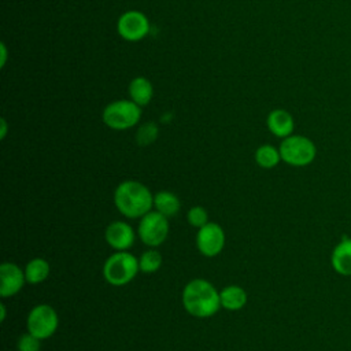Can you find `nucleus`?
<instances>
[{
	"label": "nucleus",
	"mask_w": 351,
	"mask_h": 351,
	"mask_svg": "<svg viewBox=\"0 0 351 351\" xmlns=\"http://www.w3.org/2000/svg\"><path fill=\"white\" fill-rule=\"evenodd\" d=\"M5 314H7V311H5V306H4V303H0V321H1V322H4V319H5Z\"/></svg>",
	"instance_id": "25"
},
{
	"label": "nucleus",
	"mask_w": 351,
	"mask_h": 351,
	"mask_svg": "<svg viewBox=\"0 0 351 351\" xmlns=\"http://www.w3.org/2000/svg\"><path fill=\"white\" fill-rule=\"evenodd\" d=\"M182 306L188 314L196 318H208L221 307L219 291L204 278H193L182 289Z\"/></svg>",
	"instance_id": "1"
},
{
	"label": "nucleus",
	"mask_w": 351,
	"mask_h": 351,
	"mask_svg": "<svg viewBox=\"0 0 351 351\" xmlns=\"http://www.w3.org/2000/svg\"><path fill=\"white\" fill-rule=\"evenodd\" d=\"M18 351H40L41 350V340L32 333L26 332L19 336L16 343Z\"/></svg>",
	"instance_id": "22"
},
{
	"label": "nucleus",
	"mask_w": 351,
	"mask_h": 351,
	"mask_svg": "<svg viewBox=\"0 0 351 351\" xmlns=\"http://www.w3.org/2000/svg\"><path fill=\"white\" fill-rule=\"evenodd\" d=\"M154 207L158 213L170 218L180 211L181 203H180V199L173 192L159 191L154 195Z\"/></svg>",
	"instance_id": "16"
},
{
	"label": "nucleus",
	"mask_w": 351,
	"mask_h": 351,
	"mask_svg": "<svg viewBox=\"0 0 351 351\" xmlns=\"http://www.w3.org/2000/svg\"><path fill=\"white\" fill-rule=\"evenodd\" d=\"M117 33L125 41H140L149 33V21L141 11L128 10L117 21Z\"/></svg>",
	"instance_id": "8"
},
{
	"label": "nucleus",
	"mask_w": 351,
	"mask_h": 351,
	"mask_svg": "<svg viewBox=\"0 0 351 351\" xmlns=\"http://www.w3.org/2000/svg\"><path fill=\"white\" fill-rule=\"evenodd\" d=\"M104 239L115 251H128L133 245L136 234L132 225L128 222L114 221L106 228Z\"/></svg>",
	"instance_id": "11"
},
{
	"label": "nucleus",
	"mask_w": 351,
	"mask_h": 351,
	"mask_svg": "<svg viewBox=\"0 0 351 351\" xmlns=\"http://www.w3.org/2000/svg\"><path fill=\"white\" fill-rule=\"evenodd\" d=\"M7 58H8V51L4 43H0V67H4L7 63Z\"/></svg>",
	"instance_id": "23"
},
{
	"label": "nucleus",
	"mask_w": 351,
	"mask_h": 351,
	"mask_svg": "<svg viewBox=\"0 0 351 351\" xmlns=\"http://www.w3.org/2000/svg\"><path fill=\"white\" fill-rule=\"evenodd\" d=\"M169 234V218L156 210H151L143 218L137 228V236L147 247L160 245Z\"/></svg>",
	"instance_id": "7"
},
{
	"label": "nucleus",
	"mask_w": 351,
	"mask_h": 351,
	"mask_svg": "<svg viewBox=\"0 0 351 351\" xmlns=\"http://www.w3.org/2000/svg\"><path fill=\"white\" fill-rule=\"evenodd\" d=\"M114 204L126 218H143L154 207V195L143 182L126 180L115 188Z\"/></svg>",
	"instance_id": "2"
},
{
	"label": "nucleus",
	"mask_w": 351,
	"mask_h": 351,
	"mask_svg": "<svg viewBox=\"0 0 351 351\" xmlns=\"http://www.w3.org/2000/svg\"><path fill=\"white\" fill-rule=\"evenodd\" d=\"M158 133H159L158 126L152 122H147L138 128V130L136 133V140H137L138 145H148L156 140Z\"/></svg>",
	"instance_id": "20"
},
{
	"label": "nucleus",
	"mask_w": 351,
	"mask_h": 351,
	"mask_svg": "<svg viewBox=\"0 0 351 351\" xmlns=\"http://www.w3.org/2000/svg\"><path fill=\"white\" fill-rule=\"evenodd\" d=\"M332 269L340 274L351 276V237H343L332 250L330 254Z\"/></svg>",
	"instance_id": "13"
},
{
	"label": "nucleus",
	"mask_w": 351,
	"mask_h": 351,
	"mask_svg": "<svg viewBox=\"0 0 351 351\" xmlns=\"http://www.w3.org/2000/svg\"><path fill=\"white\" fill-rule=\"evenodd\" d=\"M196 247L207 258L217 256L225 247V232L217 222H208L196 233Z\"/></svg>",
	"instance_id": "9"
},
{
	"label": "nucleus",
	"mask_w": 351,
	"mask_h": 351,
	"mask_svg": "<svg viewBox=\"0 0 351 351\" xmlns=\"http://www.w3.org/2000/svg\"><path fill=\"white\" fill-rule=\"evenodd\" d=\"M26 282L25 270L16 263L4 262L0 265V296L11 298L16 295Z\"/></svg>",
	"instance_id": "10"
},
{
	"label": "nucleus",
	"mask_w": 351,
	"mask_h": 351,
	"mask_svg": "<svg viewBox=\"0 0 351 351\" xmlns=\"http://www.w3.org/2000/svg\"><path fill=\"white\" fill-rule=\"evenodd\" d=\"M7 130H8V126H7V121L4 118L0 119V138L4 140L5 136H7Z\"/></svg>",
	"instance_id": "24"
},
{
	"label": "nucleus",
	"mask_w": 351,
	"mask_h": 351,
	"mask_svg": "<svg viewBox=\"0 0 351 351\" xmlns=\"http://www.w3.org/2000/svg\"><path fill=\"white\" fill-rule=\"evenodd\" d=\"M266 125L269 132L280 138H285L293 134L295 129V121L292 114L284 108L271 110L266 118Z\"/></svg>",
	"instance_id": "12"
},
{
	"label": "nucleus",
	"mask_w": 351,
	"mask_h": 351,
	"mask_svg": "<svg viewBox=\"0 0 351 351\" xmlns=\"http://www.w3.org/2000/svg\"><path fill=\"white\" fill-rule=\"evenodd\" d=\"M162 263H163L162 254L159 251H156L155 248H149V250L144 251L138 258L140 271L148 273V274L158 271L160 269Z\"/></svg>",
	"instance_id": "19"
},
{
	"label": "nucleus",
	"mask_w": 351,
	"mask_h": 351,
	"mask_svg": "<svg viewBox=\"0 0 351 351\" xmlns=\"http://www.w3.org/2000/svg\"><path fill=\"white\" fill-rule=\"evenodd\" d=\"M219 299L221 307L230 311H237L247 304L248 296L244 288L239 285H228L219 291Z\"/></svg>",
	"instance_id": "15"
},
{
	"label": "nucleus",
	"mask_w": 351,
	"mask_h": 351,
	"mask_svg": "<svg viewBox=\"0 0 351 351\" xmlns=\"http://www.w3.org/2000/svg\"><path fill=\"white\" fill-rule=\"evenodd\" d=\"M278 149L281 160L293 167L307 166L317 156V147L313 140L302 134H291L282 138Z\"/></svg>",
	"instance_id": "5"
},
{
	"label": "nucleus",
	"mask_w": 351,
	"mask_h": 351,
	"mask_svg": "<svg viewBox=\"0 0 351 351\" xmlns=\"http://www.w3.org/2000/svg\"><path fill=\"white\" fill-rule=\"evenodd\" d=\"M25 277L27 284H40L49 276V263L44 258H33L25 266Z\"/></svg>",
	"instance_id": "17"
},
{
	"label": "nucleus",
	"mask_w": 351,
	"mask_h": 351,
	"mask_svg": "<svg viewBox=\"0 0 351 351\" xmlns=\"http://www.w3.org/2000/svg\"><path fill=\"white\" fill-rule=\"evenodd\" d=\"M128 93H129L130 100H133L140 107H144V106L149 104L152 100L154 85L148 78L138 75V77H134L129 82Z\"/></svg>",
	"instance_id": "14"
},
{
	"label": "nucleus",
	"mask_w": 351,
	"mask_h": 351,
	"mask_svg": "<svg viewBox=\"0 0 351 351\" xmlns=\"http://www.w3.org/2000/svg\"><path fill=\"white\" fill-rule=\"evenodd\" d=\"M186 219L189 222L191 226L200 229L202 226H204L206 223H208V213L204 207L202 206H193L189 208L188 214H186Z\"/></svg>",
	"instance_id": "21"
},
{
	"label": "nucleus",
	"mask_w": 351,
	"mask_h": 351,
	"mask_svg": "<svg viewBox=\"0 0 351 351\" xmlns=\"http://www.w3.org/2000/svg\"><path fill=\"white\" fill-rule=\"evenodd\" d=\"M140 118L141 107L130 99L114 100L108 103L101 112L104 125L114 130H128L136 126Z\"/></svg>",
	"instance_id": "4"
},
{
	"label": "nucleus",
	"mask_w": 351,
	"mask_h": 351,
	"mask_svg": "<svg viewBox=\"0 0 351 351\" xmlns=\"http://www.w3.org/2000/svg\"><path fill=\"white\" fill-rule=\"evenodd\" d=\"M138 271V258L128 251H115L103 265V277L114 287H123L129 284Z\"/></svg>",
	"instance_id": "3"
},
{
	"label": "nucleus",
	"mask_w": 351,
	"mask_h": 351,
	"mask_svg": "<svg viewBox=\"0 0 351 351\" xmlns=\"http://www.w3.org/2000/svg\"><path fill=\"white\" fill-rule=\"evenodd\" d=\"M59 326V317L56 310L49 304H37L34 306L26 319L27 332L33 336L38 337L40 340L49 339L55 335Z\"/></svg>",
	"instance_id": "6"
},
{
	"label": "nucleus",
	"mask_w": 351,
	"mask_h": 351,
	"mask_svg": "<svg viewBox=\"0 0 351 351\" xmlns=\"http://www.w3.org/2000/svg\"><path fill=\"white\" fill-rule=\"evenodd\" d=\"M281 160L280 149L271 144L259 145L255 151V162L262 169H273Z\"/></svg>",
	"instance_id": "18"
}]
</instances>
